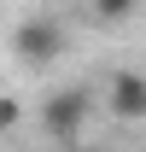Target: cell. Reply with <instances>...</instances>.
<instances>
[{
	"instance_id": "1",
	"label": "cell",
	"mask_w": 146,
	"mask_h": 152,
	"mask_svg": "<svg viewBox=\"0 0 146 152\" xmlns=\"http://www.w3.org/2000/svg\"><path fill=\"white\" fill-rule=\"evenodd\" d=\"M47 134H53L58 146H82V123H88V94L82 88H58L47 99V111H41Z\"/></svg>"
},
{
	"instance_id": "2",
	"label": "cell",
	"mask_w": 146,
	"mask_h": 152,
	"mask_svg": "<svg viewBox=\"0 0 146 152\" xmlns=\"http://www.w3.org/2000/svg\"><path fill=\"white\" fill-rule=\"evenodd\" d=\"M12 53L23 58V64H47V58L64 53V29H58L53 18H29L12 29Z\"/></svg>"
},
{
	"instance_id": "3",
	"label": "cell",
	"mask_w": 146,
	"mask_h": 152,
	"mask_svg": "<svg viewBox=\"0 0 146 152\" xmlns=\"http://www.w3.org/2000/svg\"><path fill=\"white\" fill-rule=\"evenodd\" d=\"M111 111L117 117H128V123H140L146 117V76L140 70H111Z\"/></svg>"
},
{
	"instance_id": "4",
	"label": "cell",
	"mask_w": 146,
	"mask_h": 152,
	"mask_svg": "<svg viewBox=\"0 0 146 152\" xmlns=\"http://www.w3.org/2000/svg\"><path fill=\"white\" fill-rule=\"evenodd\" d=\"M134 6H140V0H93V12H99V18H128V12H134Z\"/></svg>"
},
{
	"instance_id": "5",
	"label": "cell",
	"mask_w": 146,
	"mask_h": 152,
	"mask_svg": "<svg viewBox=\"0 0 146 152\" xmlns=\"http://www.w3.org/2000/svg\"><path fill=\"white\" fill-rule=\"evenodd\" d=\"M6 123H18V105H12V99H0V129H6Z\"/></svg>"
},
{
	"instance_id": "6",
	"label": "cell",
	"mask_w": 146,
	"mask_h": 152,
	"mask_svg": "<svg viewBox=\"0 0 146 152\" xmlns=\"http://www.w3.org/2000/svg\"><path fill=\"white\" fill-rule=\"evenodd\" d=\"M76 152H99V146H76Z\"/></svg>"
}]
</instances>
